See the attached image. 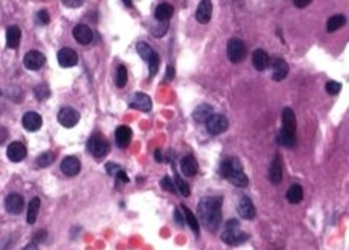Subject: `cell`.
<instances>
[{
    "label": "cell",
    "mask_w": 349,
    "mask_h": 250,
    "mask_svg": "<svg viewBox=\"0 0 349 250\" xmlns=\"http://www.w3.org/2000/svg\"><path fill=\"white\" fill-rule=\"evenodd\" d=\"M222 196H206L198 204V217L212 232H216L222 222Z\"/></svg>",
    "instance_id": "cell-1"
},
{
    "label": "cell",
    "mask_w": 349,
    "mask_h": 250,
    "mask_svg": "<svg viewBox=\"0 0 349 250\" xmlns=\"http://www.w3.org/2000/svg\"><path fill=\"white\" fill-rule=\"evenodd\" d=\"M87 148L88 152L97 158V159H102L105 158L108 153H110V142L108 139L101 135V133H94L88 138V142H87Z\"/></svg>",
    "instance_id": "cell-2"
},
{
    "label": "cell",
    "mask_w": 349,
    "mask_h": 250,
    "mask_svg": "<svg viewBox=\"0 0 349 250\" xmlns=\"http://www.w3.org/2000/svg\"><path fill=\"white\" fill-rule=\"evenodd\" d=\"M136 53L139 54V57L144 62H147L148 68H150V74L153 77L158 72V68H159V56H158V53L155 51V49L150 45L145 43V42H138L136 43Z\"/></svg>",
    "instance_id": "cell-3"
},
{
    "label": "cell",
    "mask_w": 349,
    "mask_h": 250,
    "mask_svg": "<svg viewBox=\"0 0 349 250\" xmlns=\"http://www.w3.org/2000/svg\"><path fill=\"white\" fill-rule=\"evenodd\" d=\"M246 45L241 39L238 38H232L228 41V45H226V54H228V59L231 63L234 65H238L244 60L246 57Z\"/></svg>",
    "instance_id": "cell-4"
},
{
    "label": "cell",
    "mask_w": 349,
    "mask_h": 250,
    "mask_svg": "<svg viewBox=\"0 0 349 250\" xmlns=\"http://www.w3.org/2000/svg\"><path fill=\"white\" fill-rule=\"evenodd\" d=\"M220 237L228 246H240L249 240V234L240 231V228H225Z\"/></svg>",
    "instance_id": "cell-5"
},
{
    "label": "cell",
    "mask_w": 349,
    "mask_h": 250,
    "mask_svg": "<svg viewBox=\"0 0 349 250\" xmlns=\"http://www.w3.org/2000/svg\"><path fill=\"white\" fill-rule=\"evenodd\" d=\"M57 120L63 127H74L80 122V113L72 107H65L59 111Z\"/></svg>",
    "instance_id": "cell-6"
},
{
    "label": "cell",
    "mask_w": 349,
    "mask_h": 250,
    "mask_svg": "<svg viewBox=\"0 0 349 250\" xmlns=\"http://www.w3.org/2000/svg\"><path fill=\"white\" fill-rule=\"evenodd\" d=\"M207 130L212 135H220L228 129V119L222 114H213L207 122H206Z\"/></svg>",
    "instance_id": "cell-7"
},
{
    "label": "cell",
    "mask_w": 349,
    "mask_h": 250,
    "mask_svg": "<svg viewBox=\"0 0 349 250\" xmlns=\"http://www.w3.org/2000/svg\"><path fill=\"white\" fill-rule=\"evenodd\" d=\"M237 211H238V216H240L241 219H244V220H254V219H255V214H257V210H255L254 203H252L247 196H241V198L238 199Z\"/></svg>",
    "instance_id": "cell-8"
},
{
    "label": "cell",
    "mask_w": 349,
    "mask_h": 250,
    "mask_svg": "<svg viewBox=\"0 0 349 250\" xmlns=\"http://www.w3.org/2000/svg\"><path fill=\"white\" fill-rule=\"evenodd\" d=\"M45 62H46V59L41 51H38V49H32V51H29L24 56L23 63L29 71H39L45 65Z\"/></svg>",
    "instance_id": "cell-9"
},
{
    "label": "cell",
    "mask_w": 349,
    "mask_h": 250,
    "mask_svg": "<svg viewBox=\"0 0 349 250\" xmlns=\"http://www.w3.org/2000/svg\"><path fill=\"white\" fill-rule=\"evenodd\" d=\"M129 107L142 113H148L152 110V99L145 93H135L131 99Z\"/></svg>",
    "instance_id": "cell-10"
},
{
    "label": "cell",
    "mask_w": 349,
    "mask_h": 250,
    "mask_svg": "<svg viewBox=\"0 0 349 250\" xmlns=\"http://www.w3.org/2000/svg\"><path fill=\"white\" fill-rule=\"evenodd\" d=\"M240 171H243V168H241V164H240V161L237 159V158H228V159H225L222 164H220V167H219V174L223 177V178H229L231 175H234V174H237V172H240Z\"/></svg>",
    "instance_id": "cell-11"
},
{
    "label": "cell",
    "mask_w": 349,
    "mask_h": 250,
    "mask_svg": "<svg viewBox=\"0 0 349 250\" xmlns=\"http://www.w3.org/2000/svg\"><path fill=\"white\" fill-rule=\"evenodd\" d=\"M6 155H8V159L11 162H21L26 156H27V148L23 142L20 141H14L8 145V150H6Z\"/></svg>",
    "instance_id": "cell-12"
},
{
    "label": "cell",
    "mask_w": 349,
    "mask_h": 250,
    "mask_svg": "<svg viewBox=\"0 0 349 250\" xmlns=\"http://www.w3.org/2000/svg\"><path fill=\"white\" fill-rule=\"evenodd\" d=\"M5 208L9 214H20L24 208V198L20 193H11L5 199Z\"/></svg>",
    "instance_id": "cell-13"
},
{
    "label": "cell",
    "mask_w": 349,
    "mask_h": 250,
    "mask_svg": "<svg viewBox=\"0 0 349 250\" xmlns=\"http://www.w3.org/2000/svg\"><path fill=\"white\" fill-rule=\"evenodd\" d=\"M57 60L62 68H74L78 63V56L72 48L65 46L57 53Z\"/></svg>",
    "instance_id": "cell-14"
},
{
    "label": "cell",
    "mask_w": 349,
    "mask_h": 250,
    "mask_svg": "<svg viewBox=\"0 0 349 250\" xmlns=\"http://www.w3.org/2000/svg\"><path fill=\"white\" fill-rule=\"evenodd\" d=\"M60 169H62V172H63L65 175H68V177H75V175H78L80 171H81V162H80V159L75 158V156H68V158H65V159L62 161Z\"/></svg>",
    "instance_id": "cell-15"
},
{
    "label": "cell",
    "mask_w": 349,
    "mask_h": 250,
    "mask_svg": "<svg viewBox=\"0 0 349 250\" xmlns=\"http://www.w3.org/2000/svg\"><path fill=\"white\" fill-rule=\"evenodd\" d=\"M75 41L81 45H88L93 41V32L87 24H77L72 30Z\"/></svg>",
    "instance_id": "cell-16"
},
{
    "label": "cell",
    "mask_w": 349,
    "mask_h": 250,
    "mask_svg": "<svg viewBox=\"0 0 349 250\" xmlns=\"http://www.w3.org/2000/svg\"><path fill=\"white\" fill-rule=\"evenodd\" d=\"M288 63L282 57H276L271 63V72H273V80L274 81H282L288 75Z\"/></svg>",
    "instance_id": "cell-17"
},
{
    "label": "cell",
    "mask_w": 349,
    "mask_h": 250,
    "mask_svg": "<svg viewBox=\"0 0 349 250\" xmlns=\"http://www.w3.org/2000/svg\"><path fill=\"white\" fill-rule=\"evenodd\" d=\"M23 126H24V129L29 130V132H36V130H39L41 126H42V117H41L38 113H33V111L26 113V114L23 116Z\"/></svg>",
    "instance_id": "cell-18"
},
{
    "label": "cell",
    "mask_w": 349,
    "mask_h": 250,
    "mask_svg": "<svg viewBox=\"0 0 349 250\" xmlns=\"http://www.w3.org/2000/svg\"><path fill=\"white\" fill-rule=\"evenodd\" d=\"M212 12H213V5L212 2H209V0H203L201 3H199L198 9H196V21H199L201 24H206L210 21L212 18Z\"/></svg>",
    "instance_id": "cell-19"
},
{
    "label": "cell",
    "mask_w": 349,
    "mask_h": 250,
    "mask_svg": "<svg viewBox=\"0 0 349 250\" xmlns=\"http://www.w3.org/2000/svg\"><path fill=\"white\" fill-rule=\"evenodd\" d=\"M252 63L257 71H265L270 65V57L264 49L260 48V49H255L252 54Z\"/></svg>",
    "instance_id": "cell-20"
},
{
    "label": "cell",
    "mask_w": 349,
    "mask_h": 250,
    "mask_svg": "<svg viewBox=\"0 0 349 250\" xmlns=\"http://www.w3.org/2000/svg\"><path fill=\"white\" fill-rule=\"evenodd\" d=\"M132 141V129L128 126H119L116 130V142L120 148H126Z\"/></svg>",
    "instance_id": "cell-21"
},
{
    "label": "cell",
    "mask_w": 349,
    "mask_h": 250,
    "mask_svg": "<svg viewBox=\"0 0 349 250\" xmlns=\"http://www.w3.org/2000/svg\"><path fill=\"white\" fill-rule=\"evenodd\" d=\"M212 116H213V107L209 104H203V105L196 107V110L192 114V117L196 123H206Z\"/></svg>",
    "instance_id": "cell-22"
},
{
    "label": "cell",
    "mask_w": 349,
    "mask_h": 250,
    "mask_svg": "<svg viewBox=\"0 0 349 250\" xmlns=\"http://www.w3.org/2000/svg\"><path fill=\"white\" fill-rule=\"evenodd\" d=\"M180 169L186 177H193L198 172V162L193 156H186L180 162Z\"/></svg>",
    "instance_id": "cell-23"
},
{
    "label": "cell",
    "mask_w": 349,
    "mask_h": 250,
    "mask_svg": "<svg viewBox=\"0 0 349 250\" xmlns=\"http://www.w3.org/2000/svg\"><path fill=\"white\" fill-rule=\"evenodd\" d=\"M282 122H283V130L295 133L297 130V117L291 108H285L282 113Z\"/></svg>",
    "instance_id": "cell-24"
},
{
    "label": "cell",
    "mask_w": 349,
    "mask_h": 250,
    "mask_svg": "<svg viewBox=\"0 0 349 250\" xmlns=\"http://www.w3.org/2000/svg\"><path fill=\"white\" fill-rule=\"evenodd\" d=\"M174 14V8L173 5L170 3H161L156 6V11H155V17L159 23H168V20L173 17Z\"/></svg>",
    "instance_id": "cell-25"
},
{
    "label": "cell",
    "mask_w": 349,
    "mask_h": 250,
    "mask_svg": "<svg viewBox=\"0 0 349 250\" xmlns=\"http://www.w3.org/2000/svg\"><path fill=\"white\" fill-rule=\"evenodd\" d=\"M21 39V30L18 26H9L6 30V45L12 49L18 48Z\"/></svg>",
    "instance_id": "cell-26"
},
{
    "label": "cell",
    "mask_w": 349,
    "mask_h": 250,
    "mask_svg": "<svg viewBox=\"0 0 349 250\" xmlns=\"http://www.w3.org/2000/svg\"><path fill=\"white\" fill-rule=\"evenodd\" d=\"M276 141H277L279 145H282V147H285V148H294V147H295V142H297L295 133L286 132V130H283V129L277 133Z\"/></svg>",
    "instance_id": "cell-27"
},
{
    "label": "cell",
    "mask_w": 349,
    "mask_h": 250,
    "mask_svg": "<svg viewBox=\"0 0 349 250\" xmlns=\"http://www.w3.org/2000/svg\"><path fill=\"white\" fill-rule=\"evenodd\" d=\"M39 210H41V199L33 198L32 201L29 203V207H27V223L29 225H33L36 222Z\"/></svg>",
    "instance_id": "cell-28"
},
{
    "label": "cell",
    "mask_w": 349,
    "mask_h": 250,
    "mask_svg": "<svg viewBox=\"0 0 349 250\" xmlns=\"http://www.w3.org/2000/svg\"><path fill=\"white\" fill-rule=\"evenodd\" d=\"M268 175H270L271 183H274V184L280 183V180H282V164H280V156L279 155H276L274 161L271 162Z\"/></svg>",
    "instance_id": "cell-29"
},
{
    "label": "cell",
    "mask_w": 349,
    "mask_h": 250,
    "mask_svg": "<svg viewBox=\"0 0 349 250\" xmlns=\"http://www.w3.org/2000/svg\"><path fill=\"white\" fill-rule=\"evenodd\" d=\"M286 199L291 204H298L303 199V189L300 184H292L286 192Z\"/></svg>",
    "instance_id": "cell-30"
},
{
    "label": "cell",
    "mask_w": 349,
    "mask_h": 250,
    "mask_svg": "<svg viewBox=\"0 0 349 250\" xmlns=\"http://www.w3.org/2000/svg\"><path fill=\"white\" fill-rule=\"evenodd\" d=\"M180 207H181V210H183V213H184V219H186L187 225L190 226L192 232L198 237V235H199V222H198L196 216H195L186 206H180Z\"/></svg>",
    "instance_id": "cell-31"
},
{
    "label": "cell",
    "mask_w": 349,
    "mask_h": 250,
    "mask_svg": "<svg viewBox=\"0 0 349 250\" xmlns=\"http://www.w3.org/2000/svg\"><path fill=\"white\" fill-rule=\"evenodd\" d=\"M345 15H342V14H336V15H333L331 18H328V21H327V32H336V30H339L340 27H343V24H345Z\"/></svg>",
    "instance_id": "cell-32"
},
{
    "label": "cell",
    "mask_w": 349,
    "mask_h": 250,
    "mask_svg": "<svg viewBox=\"0 0 349 250\" xmlns=\"http://www.w3.org/2000/svg\"><path fill=\"white\" fill-rule=\"evenodd\" d=\"M174 186H175L177 192L180 195H183L184 198L190 196V187L187 186V183H184V180L178 174H175V177H174Z\"/></svg>",
    "instance_id": "cell-33"
},
{
    "label": "cell",
    "mask_w": 349,
    "mask_h": 250,
    "mask_svg": "<svg viewBox=\"0 0 349 250\" xmlns=\"http://www.w3.org/2000/svg\"><path fill=\"white\" fill-rule=\"evenodd\" d=\"M228 181H229L231 184L237 186V187H246V186L249 184V178H247V175H246L243 171H240V172L231 175V177L228 178Z\"/></svg>",
    "instance_id": "cell-34"
},
{
    "label": "cell",
    "mask_w": 349,
    "mask_h": 250,
    "mask_svg": "<svg viewBox=\"0 0 349 250\" xmlns=\"http://www.w3.org/2000/svg\"><path fill=\"white\" fill-rule=\"evenodd\" d=\"M54 162V155L51 153V152H45V153H42L38 159H36V165L39 167V168H46V167H49Z\"/></svg>",
    "instance_id": "cell-35"
},
{
    "label": "cell",
    "mask_w": 349,
    "mask_h": 250,
    "mask_svg": "<svg viewBox=\"0 0 349 250\" xmlns=\"http://www.w3.org/2000/svg\"><path fill=\"white\" fill-rule=\"evenodd\" d=\"M126 83H128V69H126L123 65H120V66L117 68V75H116V85H117L119 88H123V87L126 85Z\"/></svg>",
    "instance_id": "cell-36"
},
{
    "label": "cell",
    "mask_w": 349,
    "mask_h": 250,
    "mask_svg": "<svg viewBox=\"0 0 349 250\" xmlns=\"http://www.w3.org/2000/svg\"><path fill=\"white\" fill-rule=\"evenodd\" d=\"M49 94H51V91H49V87L46 84H41L35 87V96L38 101H45V99L49 97Z\"/></svg>",
    "instance_id": "cell-37"
},
{
    "label": "cell",
    "mask_w": 349,
    "mask_h": 250,
    "mask_svg": "<svg viewBox=\"0 0 349 250\" xmlns=\"http://www.w3.org/2000/svg\"><path fill=\"white\" fill-rule=\"evenodd\" d=\"M325 90H327V93H330V94H337V93H340V90H342V84H340V83H336V81H328V83L325 84Z\"/></svg>",
    "instance_id": "cell-38"
},
{
    "label": "cell",
    "mask_w": 349,
    "mask_h": 250,
    "mask_svg": "<svg viewBox=\"0 0 349 250\" xmlns=\"http://www.w3.org/2000/svg\"><path fill=\"white\" fill-rule=\"evenodd\" d=\"M105 169H107V174H108V175L116 177V175L122 171V167L117 165V164H114V162H108V164L105 165Z\"/></svg>",
    "instance_id": "cell-39"
},
{
    "label": "cell",
    "mask_w": 349,
    "mask_h": 250,
    "mask_svg": "<svg viewBox=\"0 0 349 250\" xmlns=\"http://www.w3.org/2000/svg\"><path fill=\"white\" fill-rule=\"evenodd\" d=\"M161 186H162L167 192H171V193H175V192H177V189H175V186H174V183H173V180H171L170 177H164L162 181H161Z\"/></svg>",
    "instance_id": "cell-40"
},
{
    "label": "cell",
    "mask_w": 349,
    "mask_h": 250,
    "mask_svg": "<svg viewBox=\"0 0 349 250\" xmlns=\"http://www.w3.org/2000/svg\"><path fill=\"white\" fill-rule=\"evenodd\" d=\"M167 30H168V23H159L158 26L153 27V35L156 38H161L167 33Z\"/></svg>",
    "instance_id": "cell-41"
},
{
    "label": "cell",
    "mask_w": 349,
    "mask_h": 250,
    "mask_svg": "<svg viewBox=\"0 0 349 250\" xmlns=\"http://www.w3.org/2000/svg\"><path fill=\"white\" fill-rule=\"evenodd\" d=\"M36 21L39 24H48L49 23V14L46 9H41L38 14H36Z\"/></svg>",
    "instance_id": "cell-42"
},
{
    "label": "cell",
    "mask_w": 349,
    "mask_h": 250,
    "mask_svg": "<svg viewBox=\"0 0 349 250\" xmlns=\"http://www.w3.org/2000/svg\"><path fill=\"white\" fill-rule=\"evenodd\" d=\"M46 237H48V232H46L45 229H41V231H38V232L35 234V237H33V240H35V244H38V243H45Z\"/></svg>",
    "instance_id": "cell-43"
},
{
    "label": "cell",
    "mask_w": 349,
    "mask_h": 250,
    "mask_svg": "<svg viewBox=\"0 0 349 250\" xmlns=\"http://www.w3.org/2000/svg\"><path fill=\"white\" fill-rule=\"evenodd\" d=\"M65 6H68V8H80V6H83V0H63L62 2Z\"/></svg>",
    "instance_id": "cell-44"
},
{
    "label": "cell",
    "mask_w": 349,
    "mask_h": 250,
    "mask_svg": "<svg viewBox=\"0 0 349 250\" xmlns=\"http://www.w3.org/2000/svg\"><path fill=\"white\" fill-rule=\"evenodd\" d=\"M116 178H117V181L119 183H122V184H126V183H129V177H128V174L122 169L117 175H116Z\"/></svg>",
    "instance_id": "cell-45"
},
{
    "label": "cell",
    "mask_w": 349,
    "mask_h": 250,
    "mask_svg": "<svg viewBox=\"0 0 349 250\" xmlns=\"http://www.w3.org/2000/svg\"><path fill=\"white\" fill-rule=\"evenodd\" d=\"M174 217H175V223H177L178 226H184V217L180 214V210H178V208L174 210Z\"/></svg>",
    "instance_id": "cell-46"
},
{
    "label": "cell",
    "mask_w": 349,
    "mask_h": 250,
    "mask_svg": "<svg viewBox=\"0 0 349 250\" xmlns=\"http://www.w3.org/2000/svg\"><path fill=\"white\" fill-rule=\"evenodd\" d=\"M297 8H306V6H309L312 2H310V0H294V2H292Z\"/></svg>",
    "instance_id": "cell-47"
},
{
    "label": "cell",
    "mask_w": 349,
    "mask_h": 250,
    "mask_svg": "<svg viewBox=\"0 0 349 250\" xmlns=\"http://www.w3.org/2000/svg\"><path fill=\"white\" fill-rule=\"evenodd\" d=\"M6 138H8V129L6 127H0V144L5 142Z\"/></svg>",
    "instance_id": "cell-48"
},
{
    "label": "cell",
    "mask_w": 349,
    "mask_h": 250,
    "mask_svg": "<svg viewBox=\"0 0 349 250\" xmlns=\"http://www.w3.org/2000/svg\"><path fill=\"white\" fill-rule=\"evenodd\" d=\"M225 228H240V222H238V220H235V219H231V220H228V222H226Z\"/></svg>",
    "instance_id": "cell-49"
},
{
    "label": "cell",
    "mask_w": 349,
    "mask_h": 250,
    "mask_svg": "<svg viewBox=\"0 0 349 250\" xmlns=\"http://www.w3.org/2000/svg\"><path fill=\"white\" fill-rule=\"evenodd\" d=\"M174 74H175L174 68H173V66H168V69H167V80H168V81L174 80Z\"/></svg>",
    "instance_id": "cell-50"
},
{
    "label": "cell",
    "mask_w": 349,
    "mask_h": 250,
    "mask_svg": "<svg viewBox=\"0 0 349 250\" xmlns=\"http://www.w3.org/2000/svg\"><path fill=\"white\" fill-rule=\"evenodd\" d=\"M155 158H156V162H164V155L161 150H156L155 152Z\"/></svg>",
    "instance_id": "cell-51"
},
{
    "label": "cell",
    "mask_w": 349,
    "mask_h": 250,
    "mask_svg": "<svg viewBox=\"0 0 349 250\" xmlns=\"http://www.w3.org/2000/svg\"><path fill=\"white\" fill-rule=\"evenodd\" d=\"M23 250H38V244H35V243H29Z\"/></svg>",
    "instance_id": "cell-52"
},
{
    "label": "cell",
    "mask_w": 349,
    "mask_h": 250,
    "mask_svg": "<svg viewBox=\"0 0 349 250\" xmlns=\"http://www.w3.org/2000/svg\"><path fill=\"white\" fill-rule=\"evenodd\" d=\"M126 6H132V2H131V0H126V2H123Z\"/></svg>",
    "instance_id": "cell-53"
},
{
    "label": "cell",
    "mask_w": 349,
    "mask_h": 250,
    "mask_svg": "<svg viewBox=\"0 0 349 250\" xmlns=\"http://www.w3.org/2000/svg\"><path fill=\"white\" fill-rule=\"evenodd\" d=\"M0 94H2V91H0Z\"/></svg>",
    "instance_id": "cell-54"
}]
</instances>
